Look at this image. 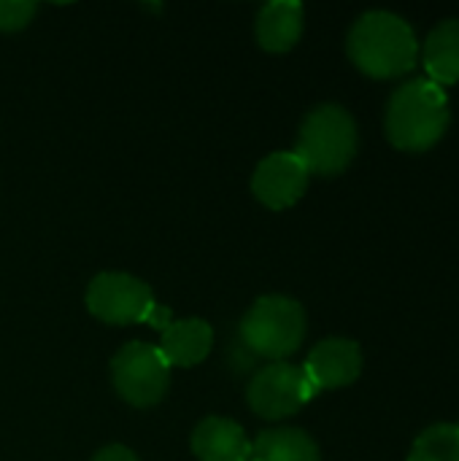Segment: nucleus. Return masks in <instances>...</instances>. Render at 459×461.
<instances>
[{
    "instance_id": "f257e3e1",
    "label": "nucleus",
    "mask_w": 459,
    "mask_h": 461,
    "mask_svg": "<svg viewBox=\"0 0 459 461\" xmlns=\"http://www.w3.org/2000/svg\"><path fill=\"white\" fill-rule=\"evenodd\" d=\"M349 57L371 78H395L417 65L419 43L403 16L368 11L349 32Z\"/></svg>"
},
{
    "instance_id": "f03ea898",
    "label": "nucleus",
    "mask_w": 459,
    "mask_h": 461,
    "mask_svg": "<svg viewBox=\"0 0 459 461\" xmlns=\"http://www.w3.org/2000/svg\"><path fill=\"white\" fill-rule=\"evenodd\" d=\"M449 95L430 78H414L395 89L387 105V138L400 151L433 149L449 127Z\"/></svg>"
},
{
    "instance_id": "7ed1b4c3",
    "label": "nucleus",
    "mask_w": 459,
    "mask_h": 461,
    "mask_svg": "<svg viewBox=\"0 0 459 461\" xmlns=\"http://www.w3.org/2000/svg\"><path fill=\"white\" fill-rule=\"evenodd\" d=\"M295 154L308 173H344L357 154V124L352 113L335 103L317 105L300 127Z\"/></svg>"
},
{
    "instance_id": "20e7f679",
    "label": "nucleus",
    "mask_w": 459,
    "mask_h": 461,
    "mask_svg": "<svg viewBox=\"0 0 459 461\" xmlns=\"http://www.w3.org/2000/svg\"><path fill=\"white\" fill-rule=\"evenodd\" d=\"M306 338V311L284 294L260 297L241 321L243 346L265 359L281 362L300 348Z\"/></svg>"
},
{
    "instance_id": "39448f33",
    "label": "nucleus",
    "mask_w": 459,
    "mask_h": 461,
    "mask_svg": "<svg viewBox=\"0 0 459 461\" xmlns=\"http://www.w3.org/2000/svg\"><path fill=\"white\" fill-rule=\"evenodd\" d=\"M111 381L116 394L133 408L157 405L170 386V367L149 343H127L111 359Z\"/></svg>"
},
{
    "instance_id": "423d86ee",
    "label": "nucleus",
    "mask_w": 459,
    "mask_h": 461,
    "mask_svg": "<svg viewBox=\"0 0 459 461\" xmlns=\"http://www.w3.org/2000/svg\"><path fill=\"white\" fill-rule=\"evenodd\" d=\"M319 392L306 375V370L287 362H273L262 367L246 389L249 408L268 421H279L298 413Z\"/></svg>"
},
{
    "instance_id": "0eeeda50",
    "label": "nucleus",
    "mask_w": 459,
    "mask_h": 461,
    "mask_svg": "<svg viewBox=\"0 0 459 461\" xmlns=\"http://www.w3.org/2000/svg\"><path fill=\"white\" fill-rule=\"evenodd\" d=\"M154 308V292L130 273H100L87 289V311L106 324L149 321Z\"/></svg>"
},
{
    "instance_id": "6e6552de",
    "label": "nucleus",
    "mask_w": 459,
    "mask_h": 461,
    "mask_svg": "<svg viewBox=\"0 0 459 461\" xmlns=\"http://www.w3.org/2000/svg\"><path fill=\"white\" fill-rule=\"evenodd\" d=\"M308 176L311 173L295 151H276L257 165L252 176V192L265 208L284 211L306 194Z\"/></svg>"
},
{
    "instance_id": "1a4fd4ad",
    "label": "nucleus",
    "mask_w": 459,
    "mask_h": 461,
    "mask_svg": "<svg viewBox=\"0 0 459 461\" xmlns=\"http://www.w3.org/2000/svg\"><path fill=\"white\" fill-rule=\"evenodd\" d=\"M303 370L311 378V384L317 386V392L341 389V386H349L360 378L363 351L349 338H327L319 346H314Z\"/></svg>"
},
{
    "instance_id": "9d476101",
    "label": "nucleus",
    "mask_w": 459,
    "mask_h": 461,
    "mask_svg": "<svg viewBox=\"0 0 459 461\" xmlns=\"http://www.w3.org/2000/svg\"><path fill=\"white\" fill-rule=\"evenodd\" d=\"M211 346L214 330L206 319H179L162 330L157 351L168 367H195L211 354Z\"/></svg>"
},
{
    "instance_id": "9b49d317",
    "label": "nucleus",
    "mask_w": 459,
    "mask_h": 461,
    "mask_svg": "<svg viewBox=\"0 0 459 461\" xmlns=\"http://www.w3.org/2000/svg\"><path fill=\"white\" fill-rule=\"evenodd\" d=\"M249 446L241 424L222 416L203 419L192 432V454L200 461H241Z\"/></svg>"
},
{
    "instance_id": "f8f14e48",
    "label": "nucleus",
    "mask_w": 459,
    "mask_h": 461,
    "mask_svg": "<svg viewBox=\"0 0 459 461\" xmlns=\"http://www.w3.org/2000/svg\"><path fill=\"white\" fill-rule=\"evenodd\" d=\"M303 35V5L298 0H273L257 14V43L265 51H289Z\"/></svg>"
},
{
    "instance_id": "ddd939ff",
    "label": "nucleus",
    "mask_w": 459,
    "mask_h": 461,
    "mask_svg": "<svg viewBox=\"0 0 459 461\" xmlns=\"http://www.w3.org/2000/svg\"><path fill=\"white\" fill-rule=\"evenodd\" d=\"M425 68L430 81L449 86L459 81V19L438 22L425 41Z\"/></svg>"
},
{
    "instance_id": "4468645a",
    "label": "nucleus",
    "mask_w": 459,
    "mask_h": 461,
    "mask_svg": "<svg viewBox=\"0 0 459 461\" xmlns=\"http://www.w3.org/2000/svg\"><path fill=\"white\" fill-rule=\"evenodd\" d=\"M262 461H319V446L303 429H265L252 443Z\"/></svg>"
},
{
    "instance_id": "2eb2a0df",
    "label": "nucleus",
    "mask_w": 459,
    "mask_h": 461,
    "mask_svg": "<svg viewBox=\"0 0 459 461\" xmlns=\"http://www.w3.org/2000/svg\"><path fill=\"white\" fill-rule=\"evenodd\" d=\"M409 461H459V424H436L425 429Z\"/></svg>"
},
{
    "instance_id": "dca6fc26",
    "label": "nucleus",
    "mask_w": 459,
    "mask_h": 461,
    "mask_svg": "<svg viewBox=\"0 0 459 461\" xmlns=\"http://www.w3.org/2000/svg\"><path fill=\"white\" fill-rule=\"evenodd\" d=\"M32 0H0V32H16L27 27L35 16Z\"/></svg>"
},
{
    "instance_id": "f3484780",
    "label": "nucleus",
    "mask_w": 459,
    "mask_h": 461,
    "mask_svg": "<svg viewBox=\"0 0 459 461\" xmlns=\"http://www.w3.org/2000/svg\"><path fill=\"white\" fill-rule=\"evenodd\" d=\"M92 461H138V456L130 448H124V446H106L103 451L95 454Z\"/></svg>"
},
{
    "instance_id": "a211bd4d",
    "label": "nucleus",
    "mask_w": 459,
    "mask_h": 461,
    "mask_svg": "<svg viewBox=\"0 0 459 461\" xmlns=\"http://www.w3.org/2000/svg\"><path fill=\"white\" fill-rule=\"evenodd\" d=\"M241 461H262V459H260V456H257V451H254V448L249 446V451L243 454V459H241Z\"/></svg>"
}]
</instances>
